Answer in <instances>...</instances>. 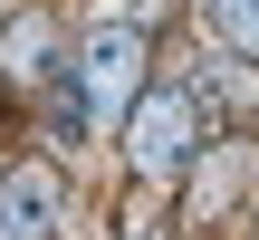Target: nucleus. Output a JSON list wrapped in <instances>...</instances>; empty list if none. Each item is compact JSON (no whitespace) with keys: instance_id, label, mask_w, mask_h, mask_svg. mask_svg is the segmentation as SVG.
Returning <instances> with one entry per match:
<instances>
[{"instance_id":"1","label":"nucleus","mask_w":259,"mask_h":240,"mask_svg":"<svg viewBox=\"0 0 259 240\" xmlns=\"http://www.w3.org/2000/svg\"><path fill=\"white\" fill-rule=\"evenodd\" d=\"M144 96V19H96L87 29V115L125 125Z\"/></svg>"},{"instance_id":"2","label":"nucleus","mask_w":259,"mask_h":240,"mask_svg":"<svg viewBox=\"0 0 259 240\" xmlns=\"http://www.w3.org/2000/svg\"><path fill=\"white\" fill-rule=\"evenodd\" d=\"M125 154H135L144 183H173L183 154H192V96H135V115H125Z\"/></svg>"},{"instance_id":"3","label":"nucleus","mask_w":259,"mask_h":240,"mask_svg":"<svg viewBox=\"0 0 259 240\" xmlns=\"http://www.w3.org/2000/svg\"><path fill=\"white\" fill-rule=\"evenodd\" d=\"M58 221H67V183L48 164H29V173L0 183V240H58Z\"/></svg>"},{"instance_id":"4","label":"nucleus","mask_w":259,"mask_h":240,"mask_svg":"<svg viewBox=\"0 0 259 240\" xmlns=\"http://www.w3.org/2000/svg\"><path fill=\"white\" fill-rule=\"evenodd\" d=\"M38 48H48V19H19V29L0 38V67H10V77H38Z\"/></svg>"},{"instance_id":"5","label":"nucleus","mask_w":259,"mask_h":240,"mask_svg":"<svg viewBox=\"0 0 259 240\" xmlns=\"http://www.w3.org/2000/svg\"><path fill=\"white\" fill-rule=\"evenodd\" d=\"M211 29H221L231 48H250V58H259V0H211Z\"/></svg>"}]
</instances>
